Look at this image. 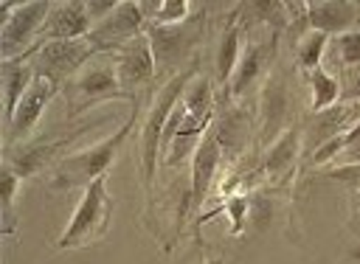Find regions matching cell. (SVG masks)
Returning a JSON list of instances; mask_svg holds the SVG:
<instances>
[{"label":"cell","mask_w":360,"mask_h":264,"mask_svg":"<svg viewBox=\"0 0 360 264\" xmlns=\"http://www.w3.org/2000/svg\"><path fill=\"white\" fill-rule=\"evenodd\" d=\"M295 146H298V132H287V135L273 146V152L267 154V171H278V169H284V166L292 160Z\"/></svg>","instance_id":"obj_15"},{"label":"cell","mask_w":360,"mask_h":264,"mask_svg":"<svg viewBox=\"0 0 360 264\" xmlns=\"http://www.w3.org/2000/svg\"><path fill=\"white\" fill-rule=\"evenodd\" d=\"M242 211H245V199H233L231 202V213H233V225H242Z\"/></svg>","instance_id":"obj_26"},{"label":"cell","mask_w":360,"mask_h":264,"mask_svg":"<svg viewBox=\"0 0 360 264\" xmlns=\"http://www.w3.org/2000/svg\"><path fill=\"white\" fill-rule=\"evenodd\" d=\"M309 22L323 34V31H343L346 25L354 22V6L352 3H312L307 6Z\"/></svg>","instance_id":"obj_9"},{"label":"cell","mask_w":360,"mask_h":264,"mask_svg":"<svg viewBox=\"0 0 360 264\" xmlns=\"http://www.w3.org/2000/svg\"><path fill=\"white\" fill-rule=\"evenodd\" d=\"M3 81H6V115L14 118V110L20 104V98L25 95V90L31 87V70L22 67V65H14V62H6L3 65Z\"/></svg>","instance_id":"obj_13"},{"label":"cell","mask_w":360,"mask_h":264,"mask_svg":"<svg viewBox=\"0 0 360 264\" xmlns=\"http://www.w3.org/2000/svg\"><path fill=\"white\" fill-rule=\"evenodd\" d=\"M53 90H56V87H53V79H48V76H37V79L31 81V87L25 90V95L20 98L17 110H14L11 129H14V132H28V129L37 124V118L42 115L45 104L51 101Z\"/></svg>","instance_id":"obj_5"},{"label":"cell","mask_w":360,"mask_h":264,"mask_svg":"<svg viewBox=\"0 0 360 264\" xmlns=\"http://www.w3.org/2000/svg\"><path fill=\"white\" fill-rule=\"evenodd\" d=\"M132 126V121H127L110 140H104L101 146H96L93 152H87V154H79V157H73V160H68L65 166H62V171L68 174H76V177H87L90 183L96 180V177H101L104 171H107V166H110V160L115 157V149L124 143V138H127V129Z\"/></svg>","instance_id":"obj_3"},{"label":"cell","mask_w":360,"mask_h":264,"mask_svg":"<svg viewBox=\"0 0 360 264\" xmlns=\"http://www.w3.org/2000/svg\"><path fill=\"white\" fill-rule=\"evenodd\" d=\"M233 62H236V31L231 28L222 39V48H219V76H228Z\"/></svg>","instance_id":"obj_23"},{"label":"cell","mask_w":360,"mask_h":264,"mask_svg":"<svg viewBox=\"0 0 360 264\" xmlns=\"http://www.w3.org/2000/svg\"><path fill=\"white\" fill-rule=\"evenodd\" d=\"M188 34L183 31V28H169V25H158V28H152L149 31V45H152V53H155V59L158 62H172V59H177L180 53H183V48L188 45V39H186Z\"/></svg>","instance_id":"obj_11"},{"label":"cell","mask_w":360,"mask_h":264,"mask_svg":"<svg viewBox=\"0 0 360 264\" xmlns=\"http://www.w3.org/2000/svg\"><path fill=\"white\" fill-rule=\"evenodd\" d=\"M188 79H191V70L177 76V79H172L169 87L160 93V98H158V104H155V110H152V115L146 121V129H143V166H146V177L149 180L155 174V154H158L160 135L166 129V118H169V112H172V107H174V101H177V95H180V90H183V84Z\"/></svg>","instance_id":"obj_2"},{"label":"cell","mask_w":360,"mask_h":264,"mask_svg":"<svg viewBox=\"0 0 360 264\" xmlns=\"http://www.w3.org/2000/svg\"><path fill=\"white\" fill-rule=\"evenodd\" d=\"M262 59V53H259V48H250L248 53H245V59H242V67H239V73H236V81H233V93H242L250 81H253V76H256V70H259V62Z\"/></svg>","instance_id":"obj_17"},{"label":"cell","mask_w":360,"mask_h":264,"mask_svg":"<svg viewBox=\"0 0 360 264\" xmlns=\"http://www.w3.org/2000/svg\"><path fill=\"white\" fill-rule=\"evenodd\" d=\"M87 6L84 3H62V6H53V14L42 22L39 34L51 42L56 39H73V37H82L87 31Z\"/></svg>","instance_id":"obj_4"},{"label":"cell","mask_w":360,"mask_h":264,"mask_svg":"<svg viewBox=\"0 0 360 264\" xmlns=\"http://www.w3.org/2000/svg\"><path fill=\"white\" fill-rule=\"evenodd\" d=\"M284 107H287V95L281 90V84H270L267 95H264V115H267V129H276L278 121L284 118Z\"/></svg>","instance_id":"obj_16"},{"label":"cell","mask_w":360,"mask_h":264,"mask_svg":"<svg viewBox=\"0 0 360 264\" xmlns=\"http://www.w3.org/2000/svg\"><path fill=\"white\" fill-rule=\"evenodd\" d=\"M51 11V3H25L17 6V11L11 17H6L3 22V51L8 53L17 42H22L42 20H48L45 14Z\"/></svg>","instance_id":"obj_6"},{"label":"cell","mask_w":360,"mask_h":264,"mask_svg":"<svg viewBox=\"0 0 360 264\" xmlns=\"http://www.w3.org/2000/svg\"><path fill=\"white\" fill-rule=\"evenodd\" d=\"M312 90H315L312 110H323V107H329V104L338 98V84H335V79L326 76L321 67L312 70Z\"/></svg>","instance_id":"obj_14"},{"label":"cell","mask_w":360,"mask_h":264,"mask_svg":"<svg viewBox=\"0 0 360 264\" xmlns=\"http://www.w3.org/2000/svg\"><path fill=\"white\" fill-rule=\"evenodd\" d=\"M110 211H112V202L104 191V174H101L87 185V191L73 213V222L68 225V230L59 239V247H79V244L98 239L107 230Z\"/></svg>","instance_id":"obj_1"},{"label":"cell","mask_w":360,"mask_h":264,"mask_svg":"<svg viewBox=\"0 0 360 264\" xmlns=\"http://www.w3.org/2000/svg\"><path fill=\"white\" fill-rule=\"evenodd\" d=\"M349 95H352V98H360V73H357V79H354V87L349 90Z\"/></svg>","instance_id":"obj_27"},{"label":"cell","mask_w":360,"mask_h":264,"mask_svg":"<svg viewBox=\"0 0 360 264\" xmlns=\"http://www.w3.org/2000/svg\"><path fill=\"white\" fill-rule=\"evenodd\" d=\"M17 177H20V174H14V171H6V174H3V205H6V208L11 205V197H14V183H17Z\"/></svg>","instance_id":"obj_25"},{"label":"cell","mask_w":360,"mask_h":264,"mask_svg":"<svg viewBox=\"0 0 360 264\" xmlns=\"http://www.w3.org/2000/svg\"><path fill=\"white\" fill-rule=\"evenodd\" d=\"M82 90L90 93V95L112 93V90H115V79H112L110 70H90V73L82 79Z\"/></svg>","instance_id":"obj_18"},{"label":"cell","mask_w":360,"mask_h":264,"mask_svg":"<svg viewBox=\"0 0 360 264\" xmlns=\"http://www.w3.org/2000/svg\"><path fill=\"white\" fill-rule=\"evenodd\" d=\"M340 56L346 65H357L360 62V34L349 31L340 37Z\"/></svg>","instance_id":"obj_24"},{"label":"cell","mask_w":360,"mask_h":264,"mask_svg":"<svg viewBox=\"0 0 360 264\" xmlns=\"http://www.w3.org/2000/svg\"><path fill=\"white\" fill-rule=\"evenodd\" d=\"M90 53V48L84 42H76V39H56V42H48L42 48V62L48 70H56V73H68L73 67H79V62Z\"/></svg>","instance_id":"obj_8"},{"label":"cell","mask_w":360,"mask_h":264,"mask_svg":"<svg viewBox=\"0 0 360 264\" xmlns=\"http://www.w3.org/2000/svg\"><path fill=\"white\" fill-rule=\"evenodd\" d=\"M343 110H332V112H326V115H321V121H318V132H315V143H323L326 138H335V132H338V126H340V121H343Z\"/></svg>","instance_id":"obj_22"},{"label":"cell","mask_w":360,"mask_h":264,"mask_svg":"<svg viewBox=\"0 0 360 264\" xmlns=\"http://www.w3.org/2000/svg\"><path fill=\"white\" fill-rule=\"evenodd\" d=\"M138 25H141V6L121 3V6H115V17H110V20L96 31V39L129 37V34H135Z\"/></svg>","instance_id":"obj_12"},{"label":"cell","mask_w":360,"mask_h":264,"mask_svg":"<svg viewBox=\"0 0 360 264\" xmlns=\"http://www.w3.org/2000/svg\"><path fill=\"white\" fill-rule=\"evenodd\" d=\"M217 160H219V140L217 135L211 132L200 146H197V154H194V180H191V194L194 199H200L208 188V180L217 169Z\"/></svg>","instance_id":"obj_10"},{"label":"cell","mask_w":360,"mask_h":264,"mask_svg":"<svg viewBox=\"0 0 360 264\" xmlns=\"http://www.w3.org/2000/svg\"><path fill=\"white\" fill-rule=\"evenodd\" d=\"M152 67H155L152 45L146 39H138V42H132V48L124 53V59L118 65V81L124 87L141 84V81H146L152 76Z\"/></svg>","instance_id":"obj_7"},{"label":"cell","mask_w":360,"mask_h":264,"mask_svg":"<svg viewBox=\"0 0 360 264\" xmlns=\"http://www.w3.org/2000/svg\"><path fill=\"white\" fill-rule=\"evenodd\" d=\"M217 135V140L222 143V146H228V149H236L239 146V140H242V118L233 112V115H228L222 124H219V129L214 132Z\"/></svg>","instance_id":"obj_19"},{"label":"cell","mask_w":360,"mask_h":264,"mask_svg":"<svg viewBox=\"0 0 360 264\" xmlns=\"http://www.w3.org/2000/svg\"><path fill=\"white\" fill-rule=\"evenodd\" d=\"M323 45H326V37H323L321 31L312 34V37L301 45V65H307V67H318V59H321Z\"/></svg>","instance_id":"obj_21"},{"label":"cell","mask_w":360,"mask_h":264,"mask_svg":"<svg viewBox=\"0 0 360 264\" xmlns=\"http://www.w3.org/2000/svg\"><path fill=\"white\" fill-rule=\"evenodd\" d=\"M146 8H155V20L160 22H174L186 14V3H177V0H166V3H143Z\"/></svg>","instance_id":"obj_20"}]
</instances>
